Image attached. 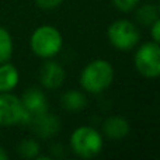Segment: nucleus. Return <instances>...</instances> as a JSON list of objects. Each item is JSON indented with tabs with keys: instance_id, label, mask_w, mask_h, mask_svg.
Masks as SVG:
<instances>
[{
	"instance_id": "1",
	"label": "nucleus",
	"mask_w": 160,
	"mask_h": 160,
	"mask_svg": "<svg viewBox=\"0 0 160 160\" xmlns=\"http://www.w3.org/2000/svg\"><path fill=\"white\" fill-rule=\"evenodd\" d=\"M114 80V68L104 59L90 62L80 75V86L86 93L98 94L107 90Z\"/></svg>"
},
{
	"instance_id": "2",
	"label": "nucleus",
	"mask_w": 160,
	"mask_h": 160,
	"mask_svg": "<svg viewBox=\"0 0 160 160\" xmlns=\"http://www.w3.org/2000/svg\"><path fill=\"white\" fill-rule=\"evenodd\" d=\"M62 34L52 25H41L32 32L30 47L37 56L44 59L53 58L62 49Z\"/></svg>"
},
{
	"instance_id": "3",
	"label": "nucleus",
	"mask_w": 160,
	"mask_h": 160,
	"mask_svg": "<svg viewBox=\"0 0 160 160\" xmlns=\"http://www.w3.org/2000/svg\"><path fill=\"white\" fill-rule=\"evenodd\" d=\"M104 141L101 133L91 127H79L70 136L72 150L83 159H93L102 150Z\"/></svg>"
},
{
	"instance_id": "4",
	"label": "nucleus",
	"mask_w": 160,
	"mask_h": 160,
	"mask_svg": "<svg viewBox=\"0 0 160 160\" xmlns=\"http://www.w3.org/2000/svg\"><path fill=\"white\" fill-rule=\"evenodd\" d=\"M107 37L110 44L115 49L127 52L138 47L141 34L133 22L129 20H117L108 27Z\"/></svg>"
},
{
	"instance_id": "5",
	"label": "nucleus",
	"mask_w": 160,
	"mask_h": 160,
	"mask_svg": "<svg viewBox=\"0 0 160 160\" xmlns=\"http://www.w3.org/2000/svg\"><path fill=\"white\" fill-rule=\"evenodd\" d=\"M135 68L143 78L156 79L160 76V44L145 42L135 53Z\"/></svg>"
},
{
	"instance_id": "6",
	"label": "nucleus",
	"mask_w": 160,
	"mask_h": 160,
	"mask_svg": "<svg viewBox=\"0 0 160 160\" xmlns=\"http://www.w3.org/2000/svg\"><path fill=\"white\" fill-rule=\"evenodd\" d=\"M22 108H24V117H22L21 125H30L39 115L48 112V101L45 94L39 88H30L24 93L21 98Z\"/></svg>"
},
{
	"instance_id": "7",
	"label": "nucleus",
	"mask_w": 160,
	"mask_h": 160,
	"mask_svg": "<svg viewBox=\"0 0 160 160\" xmlns=\"http://www.w3.org/2000/svg\"><path fill=\"white\" fill-rule=\"evenodd\" d=\"M24 117L22 102L18 97L8 93H0V127L21 124Z\"/></svg>"
},
{
	"instance_id": "8",
	"label": "nucleus",
	"mask_w": 160,
	"mask_h": 160,
	"mask_svg": "<svg viewBox=\"0 0 160 160\" xmlns=\"http://www.w3.org/2000/svg\"><path fill=\"white\" fill-rule=\"evenodd\" d=\"M66 73L63 68L53 61H47L41 68L39 80L45 88H58L63 84Z\"/></svg>"
},
{
	"instance_id": "9",
	"label": "nucleus",
	"mask_w": 160,
	"mask_h": 160,
	"mask_svg": "<svg viewBox=\"0 0 160 160\" xmlns=\"http://www.w3.org/2000/svg\"><path fill=\"white\" fill-rule=\"evenodd\" d=\"M129 122L119 115H114L105 119L102 124V132L111 141H121L129 133Z\"/></svg>"
},
{
	"instance_id": "10",
	"label": "nucleus",
	"mask_w": 160,
	"mask_h": 160,
	"mask_svg": "<svg viewBox=\"0 0 160 160\" xmlns=\"http://www.w3.org/2000/svg\"><path fill=\"white\" fill-rule=\"evenodd\" d=\"M30 125H32L37 135L42 136V138L53 136L55 133H58L59 128H61L59 118L49 112H45V114H42V115H39L38 118L34 119Z\"/></svg>"
},
{
	"instance_id": "11",
	"label": "nucleus",
	"mask_w": 160,
	"mask_h": 160,
	"mask_svg": "<svg viewBox=\"0 0 160 160\" xmlns=\"http://www.w3.org/2000/svg\"><path fill=\"white\" fill-rule=\"evenodd\" d=\"M18 70L11 63H0V93H8L18 84Z\"/></svg>"
},
{
	"instance_id": "12",
	"label": "nucleus",
	"mask_w": 160,
	"mask_h": 160,
	"mask_svg": "<svg viewBox=\"0 0 160 160\" xmlns=\"http://www.w3.org/2000/svg\"><path fill=\"white\" fill-rule=\"evenodd\" d=\"M61 102L68 111H80L87 105V98L82 91L69 90L61 97Z\"/></svg>"
},
{
	"instance_id": "13",
	"label": "nucleus",
	"mask_w": 160,
	"mask_h": 160,
	"mask_svg": "<svg viewBox=\"0 0 160 160\" xmlns=\"http://www.w3.org/2000/svg\"><path fill=\"white\" fill-rule=\"evenodd\" d=\"M159 7L155 4H143L136 11V20L142 25H152L159 18Z\"/></svg>"
},
{
	"instance_id": "14",
	"label": "nucleus",
	"mask_w": 160,
	"mask_h": 160,
	"mask_svg": "<svg viewBox=\"0 0 160 160\" xmlns=\"http://www.w3.org/2000/svg\"><path fill=\"white\" fill-rule=\"evenodd\" d=\"M13 53V39L7 30L0 27V63H4Z\"/></svg>"
},
{
	"instance_id": "15",
	"label": "nucleus",
	"mask_w": 160,
	"mask_h": 160,
	"mask_svg": "<svg viewBox=\"0 0 160 160\" xmlns=\"http://www.w3.org/2000/svg\"><path fill=\"white\" fill-rule=\"evenodd\" d=\"M17 152L24 159H35L39 155V145L34 139H24L18 143Z\"/></svg>"
},
{
	"instance_id": "16",
	"label": "nucleus",
	"mask_w": 160,
	"mask_h": 160,
	"mask_svg": "<svg viewBox=\"0 0 160 160\" xmlns=\"http://www.w3.org/2000/svg\"><path fill=\"white\" fill-rule=\"evenodd\" d=\"M114 6L121 11H131L136 4L139 3V0H112Z\"/></svg>"
},
{
	"instance_id": "17",
	"label": "nucleus",
	"mask_w": 160,
	"mask_h": 160,
	"mask_svg": "<svg viewBox=\"0 0 160 160\" xmlns=\"http://www.w3.org/2000/svg\"><path fill=\"white\" fill-rule=\"evenodd\" d=\"M62 2H63V0H35L37 6L44 8V10H51V8L58 7Z\"/></svg>"
},
{
	"instance_id": "18",
	"label": "nucleus",
	"mask_w": 160,
	"mask_h": 160,
	"mask_svg": "<svg viewBox=\"0 0 160 160\" xmlns=\"http://www.w3.org/2000/svg\"><path fill=\"white\" fill-rule=\"evenodd\" d=\"M150 35H152L153 41L160 44V17L150 25Z\"/></svg>"
},
{
	"instance_id": "19",
	"label": "nucleus",
	"mask_w": 160,
	"mask_h": 160,
	"mask_svg": "<svg viewBox=\"0 0 160 160\" xmlns=\"http://www.w3.org/2000/svg\"><path fill=\"white\" fill-rule=\"evenodd\" d=\"M7 153H6V150L3 149L2 146H0V160H7Z\"/></svg>"
}]
</instances>
